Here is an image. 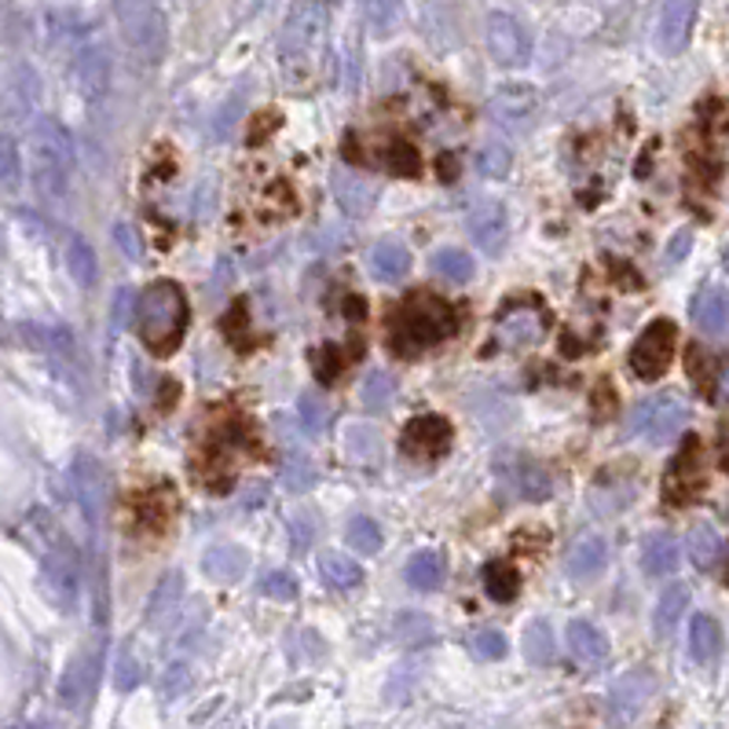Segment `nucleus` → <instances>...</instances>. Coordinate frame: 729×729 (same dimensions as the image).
<instances>
[{
	"instance_id": "1",
	"label": "nucleus",
	"mask_w": 729,
	"mask_h": 729,
	"mask_svg": "<svg viewBox=\"0 0 729 729\" xmlns=\"http://www.w3.org/2000/svg\"><path fill=\"white\" fill-rule=\"evenodd\" d=\"M187 319H191V308H187V297L173 279L150 283L136 301V334L155 356H173L180 348Z\"/></svg>"
},
{
	"instance_id": "41",
	"label": "nucleus",
	"mask_w": 729,
	"mask_h": 729,
	"mask_svg": "<svg viewBox=\"0 0 729 729\" xmlns=\"http://www.w3.org/2000/svg\"><path fill=\"white\" fill-rule=\"evenodd\" d=\"M312 535H316V524H312L308 513H294V539H297V550H305Z\"/></svg>"
},
{
	"instance_id": "23",
	"label": "nucleus",
	"mask_w": 729,
	"mask_h": 729,
	"mask_svg": "<svg viewBox=\"0 0 729 729\" xmlns=\"http://www.w3.org/2000/svg\"><path fill=\"white\" fill-rule=\"evenodd\" d=\"M492 48H495L499 62H506V67H518V62L528 59V45H524L521 30L510 27L506 19H495V27H492Z\"/></svg>"
},
{
	"instance_id": "22",
	"label": "nucleus",
	"mask_w": 729,
	"mask_h": 729,
	"mask_svg": "<svg viewBox=\"0 0 729 729\" xmlns=\"http://www.w3.org/2000/svg\"><path fill=\"white\" fill-rule=\"evenodd\" d=\"M605 558H609L605 539L587 535V539H580V543L569 550V572L572 575H594L601 564H605Z\"/></svg>"
},
{
	"instance_id": "16",
	"label": "nucleus",
	"mask_w": 729,
	"mask_h": 729,
	"mask_svg": "<svg viewBox=\"0 0 729 729\" xmlns=\"http://www.w3.org/2000/svg\"><path fill=\"white\" fill-rule=\"evenodd\" d=\"M404 575L414 590H440L444 587V575H447L444 554H440V550H418V554L407 561Z\"/></svg>"
},
{
	"instance_id": "39",
	"label": "nucleus",
	"mask_w": 729,
	"mask_h": 729,
	"mask_svg": "<svg viewBox=\"0 0 729 729\" xmlns=\"http://www.w3.org/2000/svg\"><path fill=\"white\" fill-rule=\"evenodd\" d=\"M715 532L711 528H700V532H693V558L700 561V564H711V558H715Z\"/></svg>"
},
{
	"instance_id": "45",
	"label": "nucleus",
	"mask_w": 729,
	"mask_h": 729,
	"mask_svg": "<svg viewBox=\"0 0 729 729\" xmlns=\"http://www.w3.org/2000/svg\"><path fill=\"white\" fill-rule=\"evenodd\" d=\"M726 587H729V550H726Z\"/></svg>"
},
{
	"instance_id": "37",
	"label": "nucleus",
	"mask_w": 729,
	"mask_h": 729,
	"mask_svg": "<svg viewBox=\"0 0 729 729\" xmlns=\"http://www.w3.org/2000/svg\"><path fill=\"white\" fill-rule=\"evenodd\" d=\"M260 590H264L268 598H283V601L297 598V583H294L290 572H268V575L260 580Z\"/></svg>"
},
{
	"instance_id": "25",
	"label": "nucleus",
	"mask_w": 729,
	"mask_h": 729,
	"mask_svg": "<svg viewBox=\"0 0 729 729\" xmlns=\"http://www.w3.org/2000/svg\"><path fill=\"white\" fill-rule=\"evenodd\" d=\"M396 374L393 371H371L363 382V407L367 411H385L396 400Z\"/></svg>"
},
{
	"instance_id": "7",
	"label": "nucleus",
	"mask_w": 729,
	"mask_h": 729,
	"mask_svg": "<svg viewBox=\"0 0 729 729\" xmlns=\"http://www.w3.org/2000/svg\"><path fill=\"white\" fill-rule=\"evenodd\" d=\"M495 476H499V484L521 502H543L554 495V476L546 473L543 462H535L528 455L502 459L495 466Z\"/></svg>"
},
{
	"instance_id": "40",
	"label": "nucleus",
	"mask_w": 729,
	"mask_h": 729,
	"mask_svg": "<svg viewBox=\"0 0 729 729\" xmlns=\"http://www.w3.org/2000/svg\"><path fill=\"white\" fill-rule=\"evenodd\" d=\"M528 649H532V657L535 660H546L550 657V649H554V642H550V631L543 623H535L532 627V638H528Z\"/></svg>"
},
{
	"instance_id": "12",
	"label": "nucleus",
	"mask_w": 729,
	"mask_h": 729,
	"mask_svg": "<svg viewBox=\"0 0 729 729\" xmlns=\"http://www.w3.org/2000/svg\"><path fill=\"white\" fill-rule=\"evenodd\" d=\"M367 264H371L374 279L400 283L411 272V249L400 243V238H382V243H374Z\"/></svg>"
},
{
	"instance_id": "18",
	"label": "nucleus",
	"mask_w": 729,
	"mask_h": 729,
	"mask_svg": "<svg viewBox=\"0 0 729 729\" xmlns=\"http://www.w3.org/2000/svg\"><path fill=\"white\" fill-rule=\"evenodd\" d=\"M342 447L352 462H359V466H367V462L382 459V436L378 430H371V425H348L345 436H342Z\"/></svg>"
},
{
	"instance_id": "6",
	"label": "nucleus",
	"mask_w": 729,
	"mask_h": 729,
	"mask_svg": "<svg viewBox=\"0 0 729 729\" xmlns=\"http://www.w3.org/2000/svg\"><path fill=\"white\" fill-rule=\"evenodd\" d=\"M703 484H708V476H703L700 440L689 436L682 451L671 459L668 473H663V502H668V506H689V502L703 492Z\"/></svg>"
},
{
	"instance_id": "21",
	"label": "nucleus",
	"mask_w": 729,
	"mask_h": 729,
	"mask_svg": "<svg viewBox=\"0 0 729 729\" xmlns=\"http://www.w3.org/2000/svg\"><path fill=\"white\" fill-rule=\"evenodd\" d=\"M67 268H70V275H73V283L78 286H96V275H99V260H96V254H92V246L85 243L81 235H70L67 238Z\"/></svg>"
},
{
	"instance_id": "29",
	"label": "nucleus",
	"mask_w": 729,
	"mask_h": 729,
	"mask_svg": "<svg viewBox=\"0 0 729 729\" xmlns=\"http://www.w3.org/2000/svg\"><path fill=\"white\" fill-rule=\"evenodd\" d=\"M345 535H348V546H356L359 554H378L382 550V528L374 524L371 518H352L348 528H345Z\"/></svg>"
},
{
	"instance_id": "2",
	"label": "nucleus",
	"mask_w": 729,
	"mask_h": 729,
	"mask_svg": "<svg viewBox=\"0 0 729 729\" xmlns=\"http://www.w3.org/2000/svg\"><path fill=\"white\" fill-rule=\"evenodd\" d=\"M459 331V312L433 294H414L388 319V348L396 356H418V352L447 342Z\"/></svg>"
},
{
	"instance_id": "44",
	"label": "nucleus",
	"mask_w": 729,
	"mask_h": 729,
	"mask_svg": "<svg viewBox=\"0 0 729 729\" xmlns=\"http://www.w3.org/2000/svg\"><path fill=\"white\" fill-rule=\"evenodd\" d=\"M719 455H722V466L729 470V422L722 425V440H719Z\"/></svg>"
},
{
	"instance_id": "42",
	"label": "nucleus",
	"mask_w": 729,
	"mask_h": 729,
	"mask_svg": "<svg viewBox=\"0 0 729 729\" xmlns=\"http://www.w3.org/2000/svg\"><path fill=\"white\" fill-rule=\"evenodd\" d=\"M476 649H481L484 657H502V649H506V646H502V638L495 631H484L481 642H476Z\"/></svg>"
},
{
	"instance_id": "19",
	"label": "nucleus",
	"mask_w": 729,
	"mask_h": 729,
	"mask_svg": "<svg viewBox=\"0 0 729 729\" xmlns=\"http://www.w3.org/2000/svg\"><path fill=\"white\" fill-rule=\"evenodd\" d=\"M693 319L703 334H719L729 323V297L722 290H703L693 305Z\"/></svg>"
},
{
	"instance_id": "10",
	"label": "nucleus",
	"mask_w": 729,
	"mask_h": 729,
	"mask_svg": "<svg viewBox=\"0 0 729 729\" xmlns=\"http://www.w3.org/2000/svg\"><path fill=\"white\" fill-rule=\"evenodd\" d=\"M73 495H78L81 510L88 521H99V510H104V495H107V473L92 455H78L73 462Z\"/></svg>"
},
{
	"instance_id": "32",
	"label": "nucleus",
	"mask_w": 729,
	"mask_h": 729,
	"mask_svg": "<svg viewBox=\"0 0 729 729\" xmlns=\"http://www.w3.org/2000/svg\"><path fill=\"white\" fill-rule=\"evenodd\" d=\"M19 187V147L11 136H0V195H11Z\"/></svg>"
},
{
	"instance_id": "31",
	"label": "nucleus",
	"mask_w": 729,
	"mask_h": 729,
	"mask_svg": "<svg viewBox=\"0 0 729 729\" xmlns=\"http://www.w3.org/2000/svg\"><path fill=\"white\" fill-rule=\"evenodd\" d=\"M510 166H513V155H510V147H502V144H487L481 155H476V169H481V176H492V180L510 176Z\"/></svg>"
},
{
	"instance_id": "9",
	"label": "nucleus",
	"mask_w": 729,
	"mask_h": 729,
	"mask_svg": "<svg viewBox=\"0 0 729 729\" xmlns=\"http://www.w3.org/2000/svg\"><path fill=\"white\" fill-rule=\"evenodd\" d=\"M470 235H473V243L484 249V254L499 257L510 243V213L502 209L499 203L476 206L473 217H470Z\"/></svg>"
},
{
	"instance_id": "27",
	"label": "nucleus",
	"mask_w": 729,
	"mask_h": 729,
	"mask_svg": "<svg viewBox=\"0 0 729 729\" xmlns=\"http://www.w3.org/2000/svg\"><path fill=\"white\" fill-rule=\"evenodd\" d=\"M382 166H385L388 173H396V176H418V173H422V155L414 150V144L393 140V144L385 147Z\"/></svg>"
},
{
	"instance_id": "34",
	"label": "nucleus",
	"mask_w": 729,
	"mask_h": 729,
	"mask_svg": "<svg viewBox=\"0 0 729 729\" xmlns=\"http://www.w3.org/2000/svg\"><path fill=\"white\" fill-rule=\"evenodd\" d=\"M283 487L286 492H308L312 481H316V466L305 459V455H294V459H286V466H283Z\"/></svg>"
},
{
	"instance_id": "36",
	"label": "nucleus",
	"mask_w": 729,
	"mask_h": 729,
	"mask_svg": "<svg viewBox=\"0 0 729 729\" xmlns=\"http://www.w3.org/2000/svg\"><path fill=\"white\" fill-rule=\"evenodd\" d=\"M180 590H184V580L176 572H169L166 580L158 583V590H155V598H150V612H169L173 605H176V598H180Z\"/></svg>"
},
{
	"instance_id": "24",
	"label": "nucleus",
	"mask_w": 729,
	"mask_h": 729,
	"mask_svg": "<svg viewBox=\"0 0 729 729\" xmlns=\"http://www.w3.org/2000/svg\"><path fill=\"white\" fill-rule=\"evenodd\" d=\"M433 272L447 283H470L473 279V257L455 246H444L433 254Z\"/></svg>"
},
{
	"instance_id": "4",
	"label": "nucleus",
	"mask_w": 729,
	"mask_h": 729,
	"mask_svg": "<svg viewBox=\"0 0 729 729\" xmlns=\"http://www.w3.org/2000/svg\"><path fill=\"white\" fill-rule=\"evenodd\" d=\"M674 345H678V326L671 319H652L631 348V371L642 382L663 378V371L674 359Z\"/></svg>"
},
{
	"instance_id": "35",
	"label": "nucleus",
	"mask_w": 729,
	"mask_h": 729,
	"mask_svg": "<svg viewBox=\"0 0 729 729\" xmlns=\"http://www.w3.org/2000/svg\"><path fill=\"white\" fill-rule=\"evenodd\" d=\"M572 649L580 652V657H587V660H598L601 657V638H598V631L594 627H587V623H572Z\"/></svg>"
},
{
	"instance_id": "20",
	"label": "nucleus",
	"mask_w": 729,
	"mask_h": 729,
	"mask_svg": "<svg viewBox=\"0 0 729 729\" xmlns=\"http://www.w3.org/2000/svg\"><path fill=\"white\" fill-rule=\"evenodd\" d=\"M45 580L59 594V601H70L73 598V590H78V569H73V554H70V550H56V554H48Z\"/></svg>"
},
{
	"instance_id": "26",
	"label": "nucleus",
	"mask_w": 729,
	"mask_h": 729,
	"mask_svg": "<svg viewBox=\"0 0 729 729\" xmlns=\"http://www.w3.org/2000/svg\"><path fill=\"white\" fill-rule=\"evenodd\" d=\"M323 580L334 590H348V587H359L363 569L348 554H323Z\"/></svg>"
},
{
	"instance_id": "15",
	"label": "nucleus",
	"mask_w": 729,
	"mask_h": 729,
	"mask_svg": "<svg viewBox=\"0 0 729 729\" xmlns=\"http://www.w3.org/2000/svg\"><path fill=\"white\" fill-rule=\"evenodd\" d=\"M638 418H646V430H649V436L660 444V440H671L678 425L686 422V407L678 404L674 396H668V400H657V404L642 407V414H638Z\"/></svg>"
},
{
	"instance_id": "13",
	"label": "nucleus",
	"mask_w": 729,
	"mask_h": 729,
	"mask_svg": "<svg viewBox=\"0 0 729 729\" xmlns=\"http://www.w3.org/2000/svg\"><path fill=\"white\" fill-rule=\"evenodd\" d=\"M246 564H249V558L238 543H217V546L206 550L203 572L217 583H235V580H243V575H246Z\"/></svg>"
},
{
	"instance_id": "46",
	"label": "nucleus",
	"mask_w": 729,
	"mask_h": 729,
	"mask_svg": "<svg viewBox=\"0 0 729 729\" xmlns=\"http://www.w3.org/2000/svg\"><path fill=\"white\" fill-rule=\"evenodd\" d=\"M726 268H729V254H726Z\"/></svg>"
},
{
	"instance_id": "17",
	"label": "nucleus",
	"mask_w": 729,
	"mask_h": 729,
	"mask_svg": "<svg viewBox=\"0 0 729 729\" xmlns=\"http://www.w3.org/2000/svg\"><path fill=\"white\" fill-rule=\"evenodd\" d=\"M481 575H484V590H487V598L499 601V605H506V601L518 598V590H521V572L513 569L510 561H487Z\"/></svg>"
},
{
	"instance_id": "14",
	"label": "nucleus",
	"mask_w": 729,
	"mask_h": 729,
	"mask_svg": "<svg viewBox=\"0 0 729 729\" xmlns=\"http://www.w3.org/2000/svg\"><path fill=\"white\" fill-rule=\"evenodd\" d=\"M539 107L535 92H528V88H510V92H499L495 104H492V115L506 125V129H528V121H532Z\"/></svg>"
},
{
	"instance_id": "28",
	"label": "nucleus",
	"mask_w": 729,
	"mask_h": 729,
	"mask_svg": "<svg viewBox=\"0 0 729 729\" xmlns=\"http://www.w3.org/2000/svg\"><path fill=\"white\" fill-rule=\"evenodd\" d=\"M674 558H678V550H674V539L671 535H652L649 543H646V550H642L646 572H652V575L671 572L674 569Z\"/></svg>"
},
{
	"instance_id": "11",
	"label": "nucleus",
	"mask_w": 729,
	"mask_h": 729,
	"mask_svg": "<svg viewBox=\"0 0 729 729\" xmlns=\"http://www.w3.org/2000/svg\"><path fill=\"white\" fill-rule=\"evenodd\" d=\"M331 191H334V203L342 206L348 217H367L374 203H378V191L371 187V180H363V176H356L345 166H337L331 173Z\"/></svg>"
},
{
	"instance_id": "5",
	"label": "nucleus",
	"mask_w": 729,
	"mask_h": 729,
	"mask_svg": "<svg viewBox=\"0 0 729 729\" xmlns=\"http://www.w3.org/2000/svg\"><path fill=\"white\" fill-rule=\"evenodd\" d=\"M550 331V312L546 305H539L535 297H524L518 305H506L495 323V342L502 348H524L543 342V334Z\"/></svg>"
},
{
	"instance_id": "8",
	"label": "nucleus",
	"mask_w": 729,
	"mask_h": 729,
	"mask_svg": "<svg viewBox=\"0 0 729 729\" xmlns=\"http://www.w3.org/2000/svg\"><path fill=\"white\" fill-rule=\"evenodd\" d=\"M400 447L414 459H436L451 447V422L440 418V414H422V418H411L404 425V436H400Z\"/></svg>"
},
{
	"instance_id": "43",
	"label": "nucleus",
	"mask_w": 729,
	"mask_h": 729,
	"mask_svg": "<svg viewBox=\"0 0 729 729\" xmlns=\"http://www.w3.org/2000/svg\"><path fill=\"white\" fill-rule=\"evenodd\" d=\"M129 301H136V297H132L129 290H121V294H118V308H115V323H121L125 316H129Z\"/></svg>"
},
{
	"instance_id": "33",
	"label": "nucleus",
	"mask_w": 729,
	"mask_h": 729,
	"mask_svg": "<svg viewBox=\"0 0 729 729\" xmlns=\"http://www.w3.org/2000/svg\"><path fill=\"white\" fill-rule=\"evenodd\" d=\"M689 378L697 382L703 396H715V378H719V371H715V359L703 348H689Z\"/></svg>"
},
{
	"instance_id": "38",
	"label": "nucleus",
	"mask_w": 729,
	"mask_h": 729,
	"mask_svg": "<svg viewBox=\"0 0 729 729\" xmlns=\"http://www.w3.org/2000/svg\"><path fill=\"white\" fill-rule=\"evenodd\" d=\"M115 238H118V246H121V254L129 257V260H140L144 257V243H140V235H136L132 224H118L115 228Z\"/></svg>"
},
{
	"instance_id": "30",
	"label": "nucleus",
	"mask_w": 729,
	"mask_h": 729,
	"mask_svg": "<svg viewBox=\"0 0 729 729\" xmlns=\"http://www.w3.org/2000/svg\"><path fill=\"white\" fill-rule=\"evenodd\" d=\"M297 414H301V425H305V433H312V436L323 433L326 422H331V407H326V400L316 396V393H305V396H301Z\"/></svg>"
},
{
	"instance_id": "3",
	"label": "nucleus",
	"mask_w": 729,
	"mask_h": 729,
	"mask_svg": "<svg viewBox=\"0 0 729 729\" xmlns=\"http://www.w3.org/2000/svg\"><path fill=\"white\" fill-rule=\"evenodd\" d=\"M73 173V140L56 121H41L33 129V184L45 198H62Z\"/></svg>"
}]
</instances>
